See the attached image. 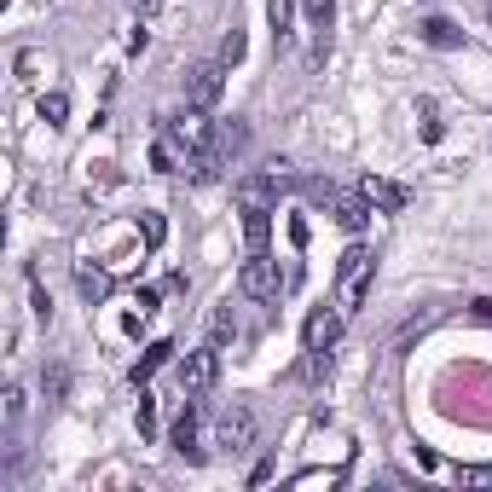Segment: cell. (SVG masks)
<instances>
[{"label":"cell","mask_w":492,"mask_h":492,"mask_svg":"<svg viewBox=\"0 0 492 492\" xmlns=\"http://www.w3.org/2000/svg\"><path fill=\"white\" fill-rule=\"evenodd\" d=\"M168 354H174V342H151L146 354L134 359V371H128V377H134V388H146L151 377H156V371H163V365H168Z\"/></svg>","instance_id":"obj_11"},{"label":"cell","mask_w":492,"mask_h":492,"mask_svg":"<svg viewBox=\"0 0 492 492\" xmlns=\"http://www.w3.org/2000/svg\"><path fill=\"white\" fill-rule=\"evenodd\" d=\"M220 93H226V65H220V58H203V65L186 70V99H192L197 110L220 105Z\"/></svg>","instance_id":"obj_3"},{"label":"cell","mask_w":492,"mask_h":492,"mask_svg":"<svg viewBox=\"0 0 492 492\" xmlns=\"http://www.w3.org/2000/svg\"><path fill=\"white\" fill-rule=\"evenodd\" d=\"M134 307H139V319H146V313H156V290H139V296H134Z\"/></svg>","instance_id":"obj_28"},{"label":"cell","mask_w":492,"mask_h":492,"mask_svg":"<svg viewBox=\"0 0 492 492\" xmlns=\"http://www.w3.org/2000/svg\"><path fill=\"white\" fill-rule=\"evenodd\" d=\"M134 423H139V435H146V440H156V400H151V394H146V388H139V406H134Z\"/></svg>","instance_id":"obj_17"},{"label":"cell","mask_w":492,"mask_h":492,"mask_svg":"<svg viewBox=\"0 0 492 492\" xmlns=\"http://www.w3.org/2000/svg\"><path fill=\"white\" fill-rule=\"evenodd\" d=\"M244 296H256V301H273L278 296V261L266 256V249H249V261H244Z\"/></svg>","instance_id":"obj_4"},{"label":"cell","mask_w":492,"mask_h":492,"mask_svg":"<svg viewBox=\"0 0 492 492\" xmlns=\"http://www.w3.org/2000/svg\"><path fill=\"white\" fill-rule=\"evenodd\" d=\"M151 168L156 174H174V146H168V139H156V146H151Z\"/></svg>","instance_id":"obj_26"},{"label":"cell","mask_w":492,"mask_h":492,"mask_svg":"<svg viewBox=\"0 0 492 492\" xmlns=\"http://www.w3.org/2000/svg\"><path fill=\"white\" fill-rule=\"evenodd\" d=\"M475 313H481V319H492V296H481V301H475Z\"/></svg>","instance_id":"obj_29"},{"label":"cell","mask_w":492,"mask_h":492,"mask_svg":"<svg viewBox=\"0 0 492 492\" xmlns=\"http://www.w3.org/2000/svg\"><path fill=\"white\" fill-rule=\"evenodd\" d=\"M232 336H237V319H232V301H226V307L215 313V325H209V342H220V347H226Z\"/></svg>","instance_id":"obj_18"},{"label":"cell","mask_w":492,"mask_h":492,"mask_svg":"<svg viewBox=\"0 0 492 492\" xmlns=\"http://www.w3.org/2000/svg\"><path fill=\"white\" fill-rule=\"evenodd\" d=\"M273 197H278V174L273 168H261V174H249V180H237V203H261V209H273Z\"/></svg>","instance_id":"obj_9"},{"label":"cell","mask_w":492,"mask_h":492,"mask_svg":"<svg viewBox=\"0 0 492 492\" xmlns=\"http://www.w3.org/2000/svg\"><path fill=\"white\" fill-rule=\"evenodd\" d=\"M41 70H46L41 53H18V75H24V82H41Z\"/></svg>","instance_id":"obj_25"},{"label":"cell","mask_w":492,"mask_h":492,"mask_svg":"<svg viewBox=\"0 0 492 492\" xmlns=\"http://www.w3.org/2000/svg\"><path fill=\"white\" fill-rule=\"evenodd\" d=\"M371 278H377L371 249H365V244H354V249L342 256V266H336V307H342V313L365 307V296H371Z\"/></svg>","instance_id":"obj_1"},{"label":"cell","mask_w":492,"mask_h":492,"mask_svg":"<svg viewBox=\"0 0 492 492\" xmlns=\"http://www.w3.org/2000/svg\"><path fill=\"white\" fill-rule=\"evenodd\" d=\"M215 377H220V342H209V347H197V354L180 359V394H192V400L215 388Z\"/></svg>","instance_id":"obj_2"},{"label":"cell","mask_w":492,"mask_h":492,"mask_svg":"<svg viewBox=\"0 0 492 492\" xmlns=\"http://www.w3.org/2000/svg\"><path fill=\"white\" fill-rule=\"evenodd\" d=\"M41 122H46V128H65V122H70V93H41Z\"/></svg>","instance_id":"obj_16"},{"label":"cell","mask_w":492,"mask_h":492,"mask_svg":"<svg viewBox=\"0 0 492 492\" xmlns=\"http://www.w3.org/2000/svg\"><path fill=\"white\" fill-rule=\"evenodd\" d=\"M342 336V307H313L307 325H301V342H307V354H330Z\"/></svg>","instance_id":"obj_5"},{"label":"cell","mask_w":492,"mask_h":492,"mask_svg":"<svg viewBox=\"0 0 492 492\" xmlns=\"http://www.w3.org/2000/svg\"><path fill=\"white\" fill-rule=\"evenodd\" d=\"M215 447H226V452H244V447H256V411H249V406H232V411H220Z\"/></svg>","instance_id":"obj_6"},{"label":"cell","mask_w":492,"mask_h":492,"mask_svg":"<svg viewBox=\"0 0 492 492\" xmlns=\"http://www.w3.org/2000/svg\"><path fill=\"white\" fill-rule=\"evenodd\" d=\"M423 41L447 53V46H464V29H457V24H447V18H428V24H423Z\"/></svg>","instance_id":"obj_15"},{"label":"cell","mask_w":492,"mask_h":492,"mask_svg":"<svg viewBox=\"0 0 492 492\" xmlns=\"http://www.w3.org/2000/svg\"><path fill=\"white\" fill-rule=\"evenodd\" d=\"M134 6H139V12H146V18H151V12H156V0H134Z\"/></svg>","instance_id":"obj_30"},{"label":"cell","mask_w":492,"mask_h":492,"mask_svg":"<svg viewBox=\"0 0 492 492\" xmlns=\"http://www.w3.org/2000/svg\"><path fill=\"white\" fill-rule=\"evenodd\" d=\"M359 197L371 203V209H383V215H400L406 203H411L406 186H400V180H383V174H365V180H359Z\"/></svg>","instance_id":"obj_7"},{"label":"cell","mask_w":492,"mask_h":492,"mask_svg":"<svg viewBox=\"0 0 492 492\" xmlns=\"http://www.w3.org/2000/svg\"><path fill=\"white\" fill-rule=\"evenodd\" d=\"M244 146H249V128H244V122H220V128H215V156H220V163H232Z\"/></svg>","instance_id":"obj_12"},{"label":"cell","mask_w":492,"mask_h":492,"mask_svg":"<svg viewBox=\"0 0 492 492\" xmlns=\"http://www.w3.org/2000/svg\"><path fill=\"white\" fill-rule=\"evenodd\" d=\"M151 35H146V24H134V35H128V53H146Z\"/></svg>","instance_id":"obj_27"},{"label":"cell","mask_w":492,"mask_h":492,"mask_svg":"<svg viewBox=\"0 0 492 492\" xmlns=\"http://www.w3.org/2000/svg\"><path fill=\"white\" fill-rule=\"evenodd\" d=\"M301 6H307V24L325 35V29H330V12H336V0H301Z\"/></svg>","instance_id":"obj_20"},{"label":"cell","mask_w":492,"mask_h":492,"mask_svg":"<svg viewBox=\"0 0 492 492\" xmlns=\"http://www.w3.org/2000/svg\"><path fill=\"white\" fill-rule=\"evenodd\" d=\"M139 232H146V244H151V249H156V244H163V237H168L163 215H139Z\"/></svg>","instance_id":"obj_24"},{"label":"cell","mask_w":492,"mask_h":492,"mask_svg":"<svg viewBox=\"0 0 492 492\" xmlns=\"http://www.w3.org/2000/svg\"><path fill=\"white\" fill-rule=\"evenodd\" d=\"M330 209H336V220H342L347 232H365V220H371V203H365V197H342V192H336Z\"/></svg>","instance_id":"obj_14"},{"label":"cell","mask_w":492,"mask_h":492,"mask_svg":"<svg viewBox=\"0 0 492 492\" xmlns=\"http://www.w3.org/2000/svg\"><path fill=\"white\" fill-rule=\"evenodd\" d=\"M197 423H203V411L197 400L186 394V411H180V423H174V435H168V447L186 457V464H203V447H197Z\"/></svg>","instance_id":"obj_8"},{"label":"cell","mask_w":492,"mask_h":492,"mask_svg":"<svg viewBox=\"0 0 492 492\" xmlns=\"http://www.w3.org/2000/svg\"><path fill=\"white\" fill-rule=\"evenodd\" d=\"M75 290H82L87 307H99V301L110 296V273H105V266H93V261H82V266H75Z\"/></svg>","instance_id":"obj_10"},{"label":"cell","mask_w":492,"mask_h":492,"mask_svg":"<svg viewBox=\"0 0 492 492\" xmlns=\"http://www.w3.org/2000/svg\"><path fill=\"white\" fill-rule=\"evenodd\" d=\"M244 237H249V249H266V237H273V209L249 203L244 209Z\"/></svg>","instance_id":"obj_13"},{"label":"cell","mask_w":492,"mask_h":492,"mask_svg":"<svg viewBox=\"0 0 492 492\" xmlns=\"http://www.w3.org/2000/svg\"><path fill=\"white\" fill-rule=\"evenodd\" d=\"M457 481H464V487H492V464H464V469H457Z\"/></svg>","instance_id":"obj_23"},{"label":"cell","mask_w":492,"mask_h":492,"mask_svg":"<svg viewBox=\"0 0 492 492\" xmlns=\"http://www.w3.org/2000/svg\"><path fill=\"white\" fill-rule=\"evenodd\" d=\"M290 12H296L290 0H266V18H273V35H278V41L290 35Z\"/></svg>","instance_id":"obj_19"},{"label":"cell","mask_w":492,"mask_h":492,"mask_svg":"<svg viewBox=\"0 0 492 492\" xmlns=\"http://www.w3.org/2000/svg\"><path fill=\"white\" fill-rule=\"evenodd\" d=\"M244 53H249V46H244V35L232 29V35L220 41V65H226V70H232V65H244Z\"/></svg>","instance_id":"obj_21"},{"label":"cell","mask_w":492,"mask_h":492,"mask_svg":"<svg viewBox=\"0 0 492 492\" xmlns=\"http://www.w3.org/2000/svg\"><path fill=\"white\" fill-rule=\"evenodd\" d=\"M29 296H35V319H41V325H53V296H46V284H41V278H29Z\"/></svg>","instance_id":"obj_22"}]
</instances>
